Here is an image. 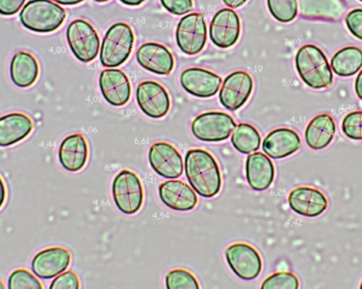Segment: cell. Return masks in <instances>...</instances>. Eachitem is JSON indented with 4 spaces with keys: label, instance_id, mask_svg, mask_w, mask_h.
<instances>
[{
    "label": "cell",
    "instance_id": "1",
    "mask_svg": "<svg viewBox=\"0 0 362 289\" xmlns=\"http://www.w3.org/2000/svg\"><path fill=\"white\" fill-rule=\"evenodd\" d=\"M185 173L191 188L198 196L213 199L221 192L223 178L218 163L204 148L187 151L185 158Z\"/></svg>",
    "mask_w": 362,
    "mask_h": 289
},
{
    "label": "cell",
    "instance_id": "2",
    "mask_svg": "<svg viewBox=\"0 0 362 289\" xmlns=\"http://www.w3.org/2000/svg\"><path fill=\"white\" fill-rule=\"evenodd\" d=\"M295 64L300 78L310 88L325 89L333 85V70L327 55L316 45L302 46L296 54Z\"/></svg>",
    "mask_w": 362,
    "mask_h": 289
},
{
    "label": "cell",
    "instance_id": "3",
    "mask_svg": "<svg viewBox=\"0 0 362 289\" xmlns=\"http://www.w3.org/2000/svg\"><path fill=\"white\" fill-rule=\"evenodd\" d=\"M66 11L52 0H30L19 13L23 27L35 33H52L66 19Z\"/></svg>",
    "mask_w": 362,
    "mask_h": 289
},
{
    "label": "cell",
    "instance_id": "4",
    "mask_svg": "<svg viewBox=\"0 0 362 289\" xmlns=\"http://www.w3.org/2000/svg\"><path fill=\"white\" fill-rule=\"evenodd\" d=\"M135 44V34L125 23H114L104 35L100 49V61L105 68L123 65L131 57Z\"/></svg>",
    "mask_w": 362,
    "mask_h": 289
},
{
    "label": "cell",
    "instance_id": "5",
    "mask_svg": "<svg viewBox=\"0 0 362 289\" xmlns=\"http://www.w3.org/2000/svg\"><path fill=\"white\" fill-rule=\"evenodd\" d=\"M112 199L119 211L125 216L138 213L144 205V191L141 180L131 170H122L112 180Z\"/></svg>",
    "mask_w": 362,
    "mask_h": 289
},
{
    "label": "cell",
    "instance_id": "6",
    "mask_svg": "<svg viewBox=\"0 0 362 289\" xmlns=\"http://www.w3.org/2000/svg\"><path fill=\"white\" fill-rule=\"evenodd\" d=\"M66 37L72 54L81 63H90L99 54L101 46L99 34L85 19L71 21L67 27Z\"/></svg>",
    "mask_w": 362,
    "mask_h": 289
},
{
    "label": "cell",
    "instance_id": "7",
    "mask_svg": "<svg viewBox=\"0 0 362 289\" xmlns=\"http://www.w3.org/2000/svg\"><path fill=\"white\" fill-rule=\"evenodd\" d=\"M235 127V121L229 114L206 112L192 121L191 131L200 141L221 142L231 137Z\"/></svg>",
    "mask_w": 362,
    "mask_h": 289
},
{
    "label": "cell",
    "instance_id": "8",
    "mask_svg": "<svg viewBox=\"0 0 362 289\" xmlns=\"http://www.w3.org/2000/svg\"><path fill=\"white\" fill-rule=\"evenodd\" d=\"M226 260L232 273L244 281H253L261 275L263 260L261 254L247 243H234L225 252Z\"/></svg>",
    "mask_w": 362,
    "mask_h": 289
},
{
    "label": "cell",
    "instance_id": "9",
    "mask_svg": "<svg viewBox=\"0 0 362 289\" xmlns=\"http://www.w3.org/2000/svg\"><path fill=\"white\" fill-rule=\"evenodd\" d=\"M176 42L181 52L196 55L206 44V23L200 13H189L180 19L176 28Z\"/></svg>",
    "mask_w": 362,
    "mask_h": 289
},
{
    "label": "cell",
    "instance_id": "10",
    "mask_svg": "<svg viewBox=\"0 0 362 289\" xmlns=\"http://www.w3.org/2000/svg\"><path fill=\"white\" fill-rule=\"evenodd\" d=\"M138 106L146 116L165 118L171 110V98L165 86L156 81H144L136 90Z\"/></svg>",
    "mask_w": 362,
    "mask_h": 289
},
{
    "label": "cell",
    "instance_id": "11",
    "mask_svg": "<svg viewBox=\"0 0 362 289\" xmlns=\"http://www.w3.org/2000/svg\"><path fill=\"white\" fill-rule=\"evenodd\" d=\"M253 78L248 72L238 70L228 74L219 90V102L226 110L236 112L250 99Z\"/></svg>",
    "mask_w": 362,
    "mask_h": 289
},
{
    "label": "cell",
    "instance_id": "12",
    "mask_svg": "<svg viewBox=\"0 0 362 289\" xmlns=\"http://www.w3.org/2000/svg\"><path fill=\"white\" fill-rule=\"evenodd\" d=\"M148 163L153 171L165 179H178L185 172L180 151L168 142H156L151 146Z\"/></svg>",
    "mask_w": 362,
    "mask_h": 289
},
{
    "label": "cell",
    "instance_id": "13",
    "mask_svg": "<svg viewBox=\"0 0 362 289\" xmlns=\"http://www.w3.org/2000/svg\"><path fill=\"white\" fill-rule=\"evenodd\" d=\"M211 42L221 49L233 47L240 40V18L233 8L219 10L213 16L209 28Z\"/></svg>",
    "mask_w": 362,
    "mask_h": 289
},
{
    "label": "cell",
    "instance_id": "14",
    "mask_svg": "<svg viewBox=\"0 0 362 289\" xmlns=\"http://www.w3.org/2000/svg\"><path fill=\"white\" fill-rule=\"evenodd\" d=\"M71 263V254L63 247L47 248L37 252L31 263V271L38 279L53 280L67 271Z\"/></svg>",
    "mask_w": 362,
    "mask_h": 289
},
{
    "label": "cell",
    "instance_id": "15",
    "mask_svg": "<svg viewBox=\"0 0 362 289\" xmlns=\"http://www.w3.org/2000/svg\"><path fill=\"white\" fill-rule=\"evenodd\" d=\"M223 80L218 74L204 68H187L181 72L180 85L189 95L202 99L214 97Z\"/></svg>",
    "mask_w": 362,
    "mask_h": 289
},
{
    "label": "cell",
    "instance_id": "16",
    "mask_svg": "<svg viewBox=\"0 0 362 289\" xmlns=\"http://www.w3.org/2000/svg\"><path fill=\"white\" fill-rule=\"evenodd\" d=\"M99 86L104 100L115 107L127 105L131 99V81L121 69H104L100 73Z\"/></svg>",
    "mask_w": 362,
    "mask_h": 289
},
{
    "label": "cell",
    "instance_id": "17",
    "mask_svg": "<svg viewBox=\"0 0 362 289\" xmlns=\"http://www.w3.org/2000/svg\"><path fill=\"white\" fill-rule=\"evenodd\" d=\"M291 209L305 218H317L329 207V199L322 191L313 187H298L288 196Z\"/></svg>",
    "mask_w": 362,
    "mask_h": 289
},
{
    "label": "cell",
    "instance_id": "18",
    "mask_svg": "<svg viewBox=\"0 0 362 289\" xmlns=\"http://www.w3.org/2000/svg\"><path fill=\"white\" fill-rule=\"evenodd\" d=\"M136 59L144 69L158 76H169L175 66L171 51L158 42L142 44L136 52Z\"/></svg>",
    "mask_w": 362,
    "mask_h": 289
},
{
    "label": "cell",
    "instance_id": "19",
    "mask_svg": "<svg viewBox=\"0 0 362 289\" xmlns=\"http://www.w3.org/2000/svg\"><path fill=\"white\" fill-rule=\"evenodd\" d=\"M159 199L163 205L178 212H189L195 209L198 197L191 186L178 179H170L160 184Z\"/></svg>",
    "mask_w": 362,
    "mask_h": 289
},
{
    "label": "cell",
    "instance_id": "20",
    "mask_svg": "<svg viewBox=\"0 0 362 289\" xmlns=\"http://www.w3.org/2000/svg\"><path fill=\"white\" fill-rule=\"evenodd\" d=\"M299 134L287 127H280L270 131L264 139L262 148L269 158L283 159L296 154L301 148Z\"/></svg>",
    "mask_w": 362,
    "mask_h": 289
},
{
    "label": "cell",
    "instance_id": "21",
    "mask_svg": "<svg viewBox=\"0 0 362 289\" xmlns=\"http://www.w3.org/2000/svg\"><path fill=\"white\" fill-rule=\"evenodd\" d=\"M88 143L82 134L67 136L59 146V163L70 173H76L84 169L88 161Z\"/></svg>",
    "mask_w": 362,
    "mask_h": 289
},
{
    "label": "cell",
    "instance_id": "22",
    "mask_svg": "<svg viewBox=\"0 0 362 289\" xmlns=\"http://www.w3.org/2000/svg\"><path fill=\"white\" fill-rule=\"evenodd\" d=\"M300 16L308 20L336 23L346 12V0H297Z\"/></svg>",
    "mask_w": 362,
    "mask_h": 289
},
{
    "label": "cell",
    "instance_id": "23",
    "mask_svg": "<svg viewBox=\"0 0 362 289\" xmlns=\"http://www.w3.org/2000/svg\"><path fill=\"white\" fill-rule=\"evenodd\" d=\"M245 169L247 182L252 190L263 192L272 187L276 169L267 155L259 152L249 154Z\"/></svg>",
    "mask_w": 362,
    "mask_h": 289
},
{
    "label": "cell",
    "instance_id": "24",
    "mask_svg": "<svg viewBox=\"0 0 362 289\" xmlns=\"http://www.w3.org/2000/svg\"><path fill=\"white\" fill-rule=\"evenodd\" d=\"M33 129L31 117L23 112H11L0 117V148H8L23 141Z\"/></svg>",
    "mask_w": 362,
    "mask_h": 289
},
{
    "label": "cell",
    "instance_id": "25",
    "mask_svg": "<svg viewBox=\"0 0 362 289\" xmlns=\"http://www.w3.org/2000/svg\"><path fill=\"white\" fill-rule=\"evenodd\" d=\"M40 76V64L37 59L27 51H18L13 55L10 63V78L18 88L33 86Z\"/></svg>",
    "mask_w": 362,
    "mask_h": 289
},
{
    "label": "cell",
    "instance_id": "26",
    "mask_svg": "<svg viewBox=\"0 0 362 289\" xmlns=\"http://www.w3.org/2000/svg\"><path fill=\"white\" fill-rule=\"evenodd\" d=\"M336 129L335 120L331 114H318L306 126V144L314 151L325 150L333 142Z\"/></svg>",
    "mask_w": 362,
    "mask_h": 289
},
{
    "label": "cell",
    "instance_id": "27",
    "mask_svg": "<svg viewBox=\"0 0 362 289\" xmlns=\"http://www.w3.org/2000/svg\"><path fill=\"white\" fill-rule=\"evenodd\" d=\"M331 68L333 72L341 78L355 76L362 68L361 49L354 46L340 49L332 57Z\"/></svg>",
    "mask_w": 362,
    "mask_h": 289
},
{
    "label": "cell",
    "instance_id": "28",
    "mask_svg": "<svg viewBox=\"0 0 362 289\" xmlns=\"http://www.w3.org/2000/svg\"><path fill=\"white\" fill-rule=\"evenodd\" d=\"M261 135L253 125L240 123L236 125L231 137L233 148L240 154L249 155L261 148Z\"/></svg>",
    "mask_w": 362,
    "mask_h": 289
},
{
    "label": "cell",
    "instance_id": "29",
    "mask_svg": "<svg viewBox=\"0 0 362 289\" xmlns=\"http://www.w3.org/2000/svg\"><path fill=\"white\" fill-rule=\"evenodd\" d=\"M268 10L276 20L291 23L298 16L297 0H267Z\"/></svg>",
    "mask_w": 362,
    "mask_h": 289
},
{
    "label": "cell",
    "instance_id": "30",
    "mask_svg": "<svg viewBox=\"0 0 362 289\" xmlns=\"http://www.w3.org/2000/svg\"><path fill=\"white\" fill-rule=\"evenodd\" d=\"M168 289H199L196 278L185 269H173L165 276Z\"/></svg>",
    "mask_w": 362,
    "mask_h": 289
},
{
    "label": "cell",
    "instance_id": "31",
    "mask_svg": "<svg viewBox=\"0 0 362 289\" xmlns=\"http://www.w3.org/2000/svg\"><path fill=\"white\" fill-rule=\"evenodd\" d=\"M10 289H42L38 278L27 269H19L11 273L8 279Z\"/></svg>",
    "mask_w": 362,
    "mask_h": 289
},
{
    "label": "cell",
    "instance_id": "32",
    "mask_svg": "<svg viewBox=\"0 0 362 289\" xmlns=\"http://www.w3.org/2000/svg\"><path fill=\"white\" fill-rule=\"evenodd\" d=\"M262 289H298L299 279L293 273H276L263 282Z\"/></svg>",
    "mask_w": 362,
    "mask_h": 289
},
{
    "label": "cell",
    "instance_id": "33",
    "mask_svg": "<svg viewBox=\"0 0 362 289\" xmlns=\"http://www.w3.org/2000/svg\"><path fill=\"white\" fill-rule=\"evenodd\" d=\"M341 129L349 139L362 141V110L346 114L342 120Z\"/></svg>",
    "mask_w": 362,
    "mask_h": 289
},
{
    "label": "cell",
    "instance_id": "34",
    "mask_svg": "<svg viewBox=\"0 0 362 289\" xmlns=\"http://www.w3.org/2000/svg\"><path fill=\"white\" fill-rule=\"evenodd\" d=\"M80 280L74 271H64L53 279L50 289H78Z\"/></svg>",
    "mask_w": 362,
    "mask_h": 289
},
{
    "label": "cell",
    "instance_id": "35",
    "mask_svg": "<svg viewBox=\"0 0 362 289\" xmlns=\"http://www.w3.org/2000/svg\"><path fill=\"white\" fill-rule=\"evenodd\" d=\"M346 25L350 33L362 40V8H354L348 13Z\"/></svg>",
    "mask_w": 362,
    "mask_h": 289
},
{
    "label": "cell",
    "instance_id": "36",
    "mask_svg": "<svg viewBox=\"0 0 362 289\" xmlns=\"http://www.w3.org/2000/svg\"><path fill=\"white\" fill-rule=\"evenodd\" d=\"M160 1L168 12L177 16L187 14L193 8V0H160Z\"/></svg>",
    "mask_w": 362,
    "mask_h": 289
},
{
    "label": "cell",
    "instance_id": "37",
    "mask_svg": "<svg viewBox=\"0 0 362 289\" xmlns=\"http://www.w3.org/2000/svg\"><path fill=\"white\" fill-rule=\"evenodd\" d=\"M25 1V0H0V15L13 16L23 8Z\"/></svg>",
    "mask_w": 362,
    "mask_h": 289
},
{
    "label": "cell",
    "instance_id": "38",
    "mask_svg": "<svg viewBox=\"0 0 362 289\" xmlns=\"http://www.w3.org/2000/svg\"><path fill=\"white\" fill-rule=\"evenodd\" d=\"M6 196H8L6 186V184H4V180L2 179L1 175H0V209H1L4 204H6Z\"/></svg>",
    "mask_w": 362,
    "mask_h": 289
},
{
    "label": "cell",
    "instance_id": "39",
    "mask_svg": "<svg viewBox=\"0 0 362 289\" xmlns=\"http://www.w3.org/2000/svg\"><path fill=\"white\" fill-rule=\"evenodd\" d=\"M355 93L362 101V68L358 76H357L356 80H355Z\"/></svg>",
    "mask_w": 362,
    "mask_h": 289
},
{
    "label": "cell",
    "instance_id": "40",
    "mask_svg": "<svg viewBox=\"0 0 362 289\" xmlns=\"http://www.w3.org/2000/svg\"><path fill=\"white\" fill-rule=\"evenodd\" d=\"M248 0H223V4L230 8H238L244 6Z\"/></svg>",
    "mask_w": 362,
    "mask_h": 289
},
{
    "label": "cell",
    "instance_id": "41",
    "mask_svg": "<svg viewBox=\"0 0 362 289\" xmlns=\"http://www.w3.org/2000/svg\"><path fill=\"white\" fill-rule=\"evenodd\" d=\"M55 4H62V6H76V4H81L84 0H52Z\"/></svg>",
    "mask_w": 362,
    "mask_h": 289
},
{
    "label": "cell",
    "instance_id": "42",
    "mask_svg": "<svg viewBox=\"0 0 362 289\" xmlns=\"http://www.w3.org/2000/svg\"><path fill=\"white\" fill-rule=\"evenodd\" d=\"M119 1L122 2L125 6H140V4H144L146 0H119Z\"/></svg>",
    "mask_w": 362,
    "mask_h": 289
},
{
    "label": "cell",
    "instance_id": "43",
    "mask_svg": "<svg viewBox=\"0 0 362 289\" xmlns=\"http://www.w3.org/2000/svg\"><path fill=\"white\" fill-rule=\"evenodd\" d=\"M93 1L98 2V4H105V2L110 1V0H93Z\"/></svg>",
    "mask_w": 362,
    "mask_h": 289
},
{
    "label": "cell",
    "instance_id": "44",
    "mask_svg": "<svg viewBox=\"0 0 362 289\" xmlns=\"http://www.w3.org/2000/svg\"><path fill=\"white\" fill-rule=\"evenodd\" d=\"M6 288V285H4V282L0 280V289H4Z\"/></svg>",
    "mask_w": 362,
    "mask_h": 289
},
{
    "label": "cell",
    "instance_id": "45",
    "mask_svg": "<svg viewBox=\"0 0 362 289\" xmlns=\"http://www.w3.org/2000/svg\"><path fill=\"white\" fill-rule=\"evenodd\" d=\"M361 289H362V281H361Z\"/></svg>",
    "mask_w": 362,
    "mask_h": 289
},
{
    "label": "cell",
    "instance_id": "46",
    "mask_svg": "<svg viewBox=\"0 0 362 289\" xmlns=\"http://www.w3.org/2000/svg\"><path fill=\"white\" fill-rule=\"evenodd\" d=\"M359 1L362 2V0H359Z\"/></svg>",
    "mask_w": 362,
    "mask_h": 289
}]
</instances>
